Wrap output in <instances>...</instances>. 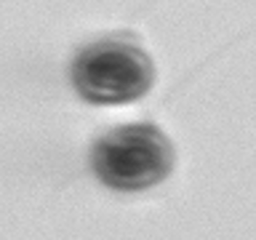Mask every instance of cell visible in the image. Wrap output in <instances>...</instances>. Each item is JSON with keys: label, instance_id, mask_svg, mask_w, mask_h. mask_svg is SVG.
<instances>
[{"label": "cell", "instance_id": "6da1fadb", "mask_svg": "<svg viewBox=\"0 0 256 240\" xmlns=\"http://www.w3.org/2000/svg\"><path fill=\"white\" fill-rule=\"evenodd\" d=\"M91 166L112 190H147L171 174L174 147L166 134L150 123L120 126L96 139Z\"/></svg>", "mask_w": 256, "mask_h": 240}, {"label": "cell", "instance_id": "7a4b0ae2", "mask_svg": "<svg viewBox=\"0 0 256 240\" xmlns=\"http://www.w3.org/2000/svg\"><path fill=\"white\" fill-rule=\"evenodd\" d=\"M72 83L94 104L136 102L155 83L152 59L131 40L107 38L80 48L72 62Z\"/></svg>", "mask_w": 256, "mask_h": 240}]
</instances>
